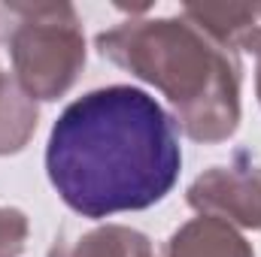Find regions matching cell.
<instances>
[{"label": "cell", "mask_w": 261, "mask_h": 257, "mask_svg": "<svg viewBox=\"0 0 261 257\" xmlns=\"http://www.w3.org/2000/svg\"><path fill=\"white\" fill-rule=\"evenodd\" d=\"M182 148L173 118L140 88L110 85L76 97L46 142V176L82 218L143 212L173 191Z\"/></svg>", "instance_id": "cell-1"}, {"label": "cell", "mask_w": 261, "mask_h": 257, "mask_svg": "<svg viewBox=\"0 0 261 257\" xmlns=\"http://www.w3.org/2000/svg\"><path fill=\"white\" fill-rule=\"evenodd\" d=\"M97 52L152 85L173 106V124L189 139L216 145L231 139L240 118V52L222 46L192 18H128L94 37Z\"/></svg>", "instance_id": "cell-2"}, {"label": "cell", "mask_w": 261, "mask_h": 257, "mask_svg": "<svg viewBox=\"0 0 261 257\" xmlns=\"http://www.w3.org/2000/svg\"><path fill=\"white\" fill-rule=\"evenodd\" d=\"M0 40L12 76L43 103L64 97L85 67V34L73 3H0Z\"/></svg>", "instance_id": "cell-3"}, {"label": "cell", "mask_w": 261, "mask_h": 257, "mask_svg": "<svg viewBox=\"0 0 261 257\" xmlns=\"http://www.w3.org/2000/svg\"><path fill=\"white\" fill-rule=\"evenodd\" d=\"M186 200L197 215L228 221L237 230H261V176L243 154L228 167L203 170L189 185Z\"/></svg>", "instance_id": "cell-4"}, {"label": "cell", "mask_w": 261, "mask_h": 257, "mask_svg": "<svg viewBox=\"0 0 261 257\" xmlns=\"http://www.w3.org/2000/svg\"><path fill=\"white\" fill-rule=\"evenodd\" d=\"M164 257H255V251L252 242L228 221L197 215L167 236Z\"/></svg>", "instance_id": "cell-5"}, {"label": "cell", "mask_w": 261, "mask_h": 257, "mask_svg": "<svg viewBox=\"0 0 261 257\" xmlns=\"http://www.w3.org/2000/svg\"><path fill=\"white\" fill-rule=\"evenodd\" d=\"M49 257H155L152 239L125 224H100L73 239H55Z\"/></svg>", "instance_id": "cell-6"}, {"label": "cell", "mask_w": 261, "mask_h": 257, "mask_svg": "<svg viewBox=\"0 0 261 257\" xmlns=\"http://www.w3.org/2000/svg\"><path fill=\"white\" fill-rule=\"evenodd\" d=\"M40 124L37 100L18 85L15 76L0 73V157L28 148Z\"/></svg>", "instance_id": "cell-7"}, {"label": "cell", "mask_w": 261, "mask_h": 257, "mask_svg": "<svg viewBox=\"0 0 261 257\" xmlns=\"http://www.w3.org/2000/svg\"><path fill=\"white\" fill-rule=\"evenodd\" d=\"M31 221L15 206H0V257H21L28 245Z\"/></svg>", "instance_id": "cell-8"}, {"label": "cell", "mask_w": 261, "mask_h": 257, "mask_svg": "<svg viewBox=\"0 0 261 257\" xmlns=\"http://www.w3.org/2000/svg\"><path fill=\"white\" fill-rule=\"evenodd\" d=\"M255 58H258V64H255V94H258V103H261V49L255 52Z\"/></svg>", "instance_id": "cell-9"}, {"label": "cell", "mask_w": 261, "mask_h": 257, "mask_svg": "<svg viewBox=\"0 0 261 257\" xmlns=\"http://www.w3.org/2000/svg\"><path fill=\"white\" fill-rule=\"evenodd\" d=\"M258 176H261V164H258Z\"/></svg>", "instance_id": "cell-10"}, {"label": "cell", "mask_w": 261, "mask_h": 257, "mask_svg": "<svg viewBox=\"0 0 261 257\" xmlns=\"http://www.w3.org/2000/svg\"><path fill=\"white\" fill-rule=\"evenodd\" d=\"M0 73H3V70H0Z\"/></svg>", "instance_id": "cell-11"}]
</instances>
